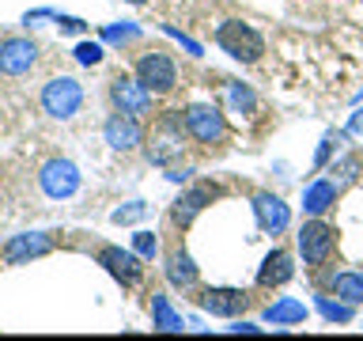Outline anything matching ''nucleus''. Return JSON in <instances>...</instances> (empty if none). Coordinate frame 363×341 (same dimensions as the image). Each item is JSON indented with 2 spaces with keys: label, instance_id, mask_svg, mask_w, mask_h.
I'll list each match as a JSON object with an SVG mask.
<instances>
[{
  "label": "nucleus",
  "instance_id": "nucleus-28",
  "mask_svg": "<svg viewBox=\"0 0 363 341\" xmlns=\"http://www.w3.org/2000/svg\"><path fill=\"white\" fill-rule=\"evenodd\" d=\"M340 144V133H325L322 136V144H318V156H314V167H322L325 159H329V152H333V148Z\"/></svg>",
  "mask_w": 363,
  "mask_h": 341
},
{
  "label": "nucleus",
  "instance_id": "nucleus-26",
  "mask_svg": "<svg viewBox=\"0 0 363 341\" xmlns=\"http://www.w3.org/2000/svg\"><path fill=\"white\" fill-rule=\"evenodd\" d=\"M76 61L79 65H99L102 61V45L99 42H79L76 45Z\"/></svg>",
  "mask_w": 363,
  "mask_h": 341
},
{
  "label": "nucleus",
  "instance_id": "nucleus-19",
  "mask_svg": "<svg viewBox=\"0 0 363 341\" xmlns=\"http://www.w3.org/2000/svg\"><path fill=\"white\" fill-rule=\"evenodd\" d=\"M152 326L163 330V334H174V330L186 326V323H182V315L170 307V300L163 292H152Z\"/></svg>",
  "mask_w": 363,
  "mask_h": 341
},
{
  "label": "nucleus",
  "instance_id": "nucleus-23",
  "mask_svg": "<svg viewBox=\"0 0 363 341\" xmlns=\"http://www.w3.org/2000/svg\"><path fill=\"white\" fill-rule=\"evenodd\" d=\"M133 250L147 261V258H155L159 243H155V235H152V232H136V235H133Z\"/></svg>",
  "mask_w": 363,
  "mask_h": 341
},
{
  "label": "nucleus",
  "instance_id": "nucleus-27",
  "mask_svg": "<svg viewBox=\"0 0 363 341\" xmlns=\"http://www.w3.org/2000/svg\"><path fill=\"white\" fill-rule=\"evenodd\" d=\"M136 34H140V27H136V23H125V27H106L102 38L106 42H129V38H136Z\"/></svg>",
  "mask_w": 363,
  "mask_h": 341
},
{
  "label": "nucleus",
  "instance_id": "nucleus-14",
  "mask_svg": "<svg viewBox=\"0 0 363 341\" xmlns=\"http://www.w3.org/2000/svg\"><path fill=\"white\" fill-rule=\"evenodd\" d=\"M246 303H250V296L242 288H204L201 292V307L212 315H220V318H231L238 311H246Z\"/></svg>",
  "mask_w": 363,
  "mask_h": 341
},
{
  "label": "nucleus",
  "instance_id": "nucleus-22",
  "mask_svg": "<svg viewBox=\"0 0 363 341\" xmlns=\"http://www.w3.org/2000/svg\"><path fill=\"white\" fill-rule=\"evenodd\" d=\"M318 311H322L329 323H352V303H345V300H329V296H318Z\"/></svg>",
  "mask_w": 363,
  "mask_h": 341
},
{
  "label": "nucleus",
  "instance_id": "nucleus-16",
  "mask_svg": "<svg viewBox=\"0 0 363 341\" xmlns=\"http://www.w3.org/2000/svg\"><path fill=\"white\" fill-rule=\"evenodd\" d=\"M291 277H295V266H291L288 250H272V254L261 261V269H257V284H261V288H280V284H288Z\"/></svg>",
  "mask_w": 363,
  "mask_h": 341
},
{
  "label": "nucleus",
  "instance_id": "nucleus-1",
  "mask_svg": "<svg viewBox=\"0 0 363 341\" xmlns=\"http://www.w3.org/2000/svg\"><path fill=\"white\" fill-rule=\"evenodd\" d=\"M79 107H84V87H79V80L72 76H53L50 84L42 87V110L50 114L57 121H68L76 118Z\"/></svg>",
  "mask_w": 363,
  "mask_h": 341
},
{
  "label": "nucleus",
  "instance_id": "nucleus-30",
  "mask_svg": "<svg viewBox=\"0 0 363 341\" xmlns=\"http://www.w3.org/2000/svg\"><path fill=\"white\" fill-rule=\"evenodd\" d=\"M348 133H352V136H363V107L348 118Z\"/></svg>",
  "mask_w": 363,
  "mask_h": 341
},
{
  "label": "nucleus",
  "instance_id": "nucleus-21",
  "mask_svg": "<svg viewBox=\"0 0 363 341\" xmlns=\"http://www.w3.org/2000/svg\"><path fill=\"white\" fill-rule=\"evenodd\" d=\"M333 296L337 300H345V303H363V273H337L333 277Z\"/></svg>",
  "mask_w": 363,
  "mask_h": 341
},
{
  "label": "nucleus",
  "instance_id": "nucleus-29",
  "mask_svg": "<svg viewBox=\"0 0 363 341\" xmlns=\"http://www.w3.org/2000/svg\"><path fill=\"white\" fill-rule=\"evenodd\" d=\"M57 27H61L65 34H79V31H84V19H76V16H57Z\"/></svg>",
  "mask_w": 363,
  "mask_h": 341
},
{
  "label": "nucleus",
  "instance_id": "nucleus-32",
  "mask_svg": "<svg viewBox=\"0 0 363 341\" xmlns=\"http://www.w3.org/2000/svg\"><path fill=\"white\" fill-rule=\"evenodd\" d=\"M231 330L235 334H261V326H254V323H235Z\"/></svg>",
  "mask_w": 363,
  "mask_h": 341
},
{
  "label": "nucleus",
  "instance_id": "nucleus-25",
  "mask_svg": "<svg viewBox=\"0 0 363 341\" xmlns=\"http://www.w3.org/2000/svg\"><path fill=\"white\" fill-rule=\"evenodd\" d=\"M144 212H147V205H144V201H129L125 209L113 212V224H133V220H140Z\"/></svg>",
  "mask_w": 363,
  "mask_h": 341
},
{
  "label": "nucleus",
  "instance_id": "nucleus-6",
  "mask_svg": "<svg viewBox=\"0 0 363 341\" xmlns=\"http://www.w3.org/2000/svg\"><path fill=\"white\" fill-rule=\"evenodd\" d=\"M186 133L193 136L197 144H220L223 141V133H227V125H223V114L208 107V102H197V107H189L186 110Z\"/></svg>",
  "mask_w": 363,
  "mask_h": 341
},
{
  "label": "nucleus",
  "instance_id": "nucleus-13",
  "mask_svg": "<svg viewBox=\"0 0 363 341\" xmlns=\"http://www.w3.org/2000/svg\"><path fill=\"white\" fill-rule=\"evenodd\" d=\"M254 212H257L261 232H269V235H280L284 227L291 224V209L280 197H272V193H257V197H254Z\"/></svg>",
  "mask_w": 363,
  "mask_h": 341
},
{
  "label": "nucleus",
  "instance_id": "nucleus-10",
  "mask_svg": "<svg viewBox=\"0 0 363 341\" xmlns=\"http://www.w3.org/2000/svg\"><path fill=\"white\" fill-rule=\"evenodd\" d=\"M99 261L102 266H106V273L113 281H121L125 288H129V284H136L140 281V273H144V266H140V254H136V250H121V247H99Z\"/></svg>",
  "mask_w": 363,
  "mask_h": 341
},
{
  "label": "nucleus",
  "instance_id": "nucleus-8",
  "mask_svg": "<svg viewBox=\"0 0 363 341\" xmlns=\"http://www.w3.org/2000/svg\"><path fill=\"white\" fill-rule=\"evenodd\" d=\"M53 250V239L50 232H27V235H11L4 247H0V258H4V266H23V261L30 258H42Z\"/></svg>",
  "mask_w": 363,
  "mask_h": 341
},
{
  "label": "nucleus",
  "instance_id": "nucleus-20",
  "mask_svg": "<svg viewBox=\"0 0 363 341\" xmlns=\"http://www.w3.org/2000/svg\"><path fill=\"white\" fill-rule=\"evenodd\" d=\"M303 318H306V303H299V300H277L265 307V323H272V326L303 323Z\"/></svg>",
  "mask_w": 363,
  "mask_h": 341
},
{
  "label": "nucleus",
  "instance_id": "nucleus-17",
  "mask_svg": "<svg viewBox=\"0 0 363 341\" xmlns=\"http://www.w3.org/2000/svg\"><path fill=\"white\" fill-rule=\"evenodd\" d=\"M337 201V182L333 178H314L311 186L303 190V212L311 216H322L325 209H333Z\"/></svg>",
  "mask_w": 363,
  "mask_h": 341
},
{
  "label": "nucleus",
  "instance_id": "nucleus-7",
  "mask_svg": "<svg viewBox=\"0 0 363 341\" xmlns=\"http://www.w3.org/2000/svg\"><path fill=\"white\" fill-rule=\"evenodd\" d=\"M136 76L144 80V87H152L155 95H163V91H170L178 84V68H174V61H170L167 53H144L140 61H136Z\"/></svg>",
  "mask_w": 363,
  "mask_h": 341
},
{
  "label": "nucleus",
  "instance_id": "nucleus-33",
  "mask_svg": "<svg viewBox=\"0 0 363 341\" xmlns=\"http://www.w3.org/2000/svg\"><path fill=\"white\" fill-rule=\"evenodd\" d=\"M129 4H147V0H129Z\"/></svg>",
  "mask_w": 363,
  "mask_h": 341
},
{
  "label": "nucleus",
  "instance_id": "nucleus-12",
  "mask_svg": "<svg viewBox=\"0 0 363 341\" xmlns=\"http://www.w3.org/2000/svg\"><path fill=\"white\" fill-rule=\"evenodd\" d=\"M220 186H212V182H201V186H193V190H186L182 197L174 201V212H170V220H174L178 227H189L193 224V216H197L204 205H212L216 197H220Z\"/></svg>",
  "mask_w": 363,
  "mask_h": 341
},
{
  "label": "nucleus",
  "instance_id": "nucleus-4",
  "mask_svg": "<svg viewBox=\"0 0 363 341\" xmlns=\"http://www.w3.org/2000/svg\"><path fill=\"white\" fill-rule=\"evenodd\" d=\"M38 186H42L45 197L65 201L79 190V170H76L72 159H50V163H42V170H38Z\"/></svg>",
  "mask_w": 363,
  "mask_h": 341
},
{
  "label": "nucleus",
  "instance_id": "nucleus-2",
  "mask_svg": "<svg viewBox=\"0 0 363 341\" xmlns=\"http://www.w3.org/2000/svg\"><path fill=\"white\" fill-rule=\"evenodd\" d=\"M216 42H220V50L231 53L235 61H257L261 50H265L261 34L250 27V23H238V19H227L223 27L216 31Z\"/></svg>",
  "mask_w": 363,
  "mask_h": 341
},
{
  "label": "nucleus",
  "instance_id": "nucleus-31",
  "mask_svg": "<svg viewBox=\"0 0 363 341\" xmlns=\"http://www.w3.org/2000/svg\"><path fill=\"white\" fill-rule=\"evenodd\" d=\"M352 170H356V159H345V163H340L333 175H340V178H352Z\"/></svg>",
  "mask_w": 363,
  "mask_h": 341
},
{
  "label": "nucleus",
  "instance_id": "nucleus-9",
  "mask_svg": "<svg viewBox=\"0 0 363 341\" xmlns=\"http://www.w3.org/2000/svg\"><path fill=\"white\" fill-rule=\"evenodd\" d=\"M34 61H38V45L30 38H19V34H11V38L0 42V72L4 76H23L30 72Z\"/></svg>",
  "mask_w": 363,
  "mask_h": 341
},
{
  "label": "nucleus",
  "instance_id": "nucleus-24",
  "mask_svg": "<svg viewBox=\"0 0 363 341\" xmlns=\"http://www.w3.org/2000/svg\"><path fill=\"white\" fill-rule=\"evenodd\" d=\"M227 91H231V107L235 110H254V91H250V87H242V84H231V87H227Z\"/></svg>",
  "mask_w": 363,
  "mask_h": 341
},
{
  "label": "nucleus",
  "instance_id": "nucleus-3",
  "mask_svg": "<svg viewBox=\"0 0 363 341\" xmlns=\"http://www.w3.org/2000/svg\"><path fill=\"white\" fill-rule=\"evenodd\" d=\"M174 156H182V114L170 110L159 118V125L152 129V144H147V159L159 167H167Z\"/></svg>",
  "mask_w": 363,
  "mask_h": 341
},
{
  "label": "nucleus",
  "instance_id": "nucleus-18",
  "mask_svg": "<svg viewBox=\"0 0 363 341\" xmlns=\"http://www.w3.org/2000/svg\"><path fill=\"white\" fill-rule=\"evenodd\" d=\"M167 277H170V284H178V288H193V284H197V266H193V258L186 250H174V254L167 258Z\"/></svg>",
  "mask_w": 363,
  "mask_h": 341
},
{
  "label": "nucleus",
  "instance_id": "nucleus-5",
  "mask_svg": "<svg viewBox=\"0 0 363 341\" xmlns=\"http://www.w3.org/2000/svg\"><path fill=\"white\" fill-rule=\"evenodd\" d=\"M110 95H113V102H118L121 114H133V118H140V114L152 110V95H155V91L144 87L140 76L133 80V76L118 72V76H113V84H110Z\"/></svg>",
  "mask_w": 363,
  "mask_h": 341
},
{
  "label": "nucleus",
  "instance_id": "nucleus-11",
  "mask_svg": "<svg viewBox=\"0 0 363 341\" xmlns=\"http://www.w3.org/2000/svg\"><path fill=\"white\" fill-rule=\"evenodd\" d=\"M329 250H333V227L322 224V220L303 224V232H299V254H303L306 266H322V261L329 258Z\"/></svg>",
  "mask_w": 363,
  "mask_h": 341
},
{
  "label": "nucleus",
  "instance_id": "nucleus-15",
  "mask_svg": "<svg viewBox=\"0 0 363 341\" xmlns=\"http://www.w3.org/2000/svg\"><path fill=\"white\" fill-rule=\"evenodd\" d=\"M106 144L113 148V152H133L136 144H140V121L133 118V114H113V118L106 121Z\"/></svg>",
  "mask_w": 363,
  "mask_h": 341
}]
</instances>
